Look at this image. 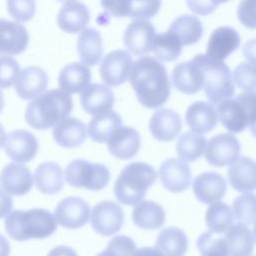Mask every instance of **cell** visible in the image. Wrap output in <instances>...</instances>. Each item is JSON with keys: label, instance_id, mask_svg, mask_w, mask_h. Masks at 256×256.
Segmentation results:
<instances>
[{"label": "cell", "instance_id": "obj_2", "mask_svg": "<svg viewBox=\"0 0 256 256\" xmlns=\"http://www.w3.org/2000/svg\"><path fill=\"white\" fill-rule=\"evenodd\" d=\"M71 96L61 89H51L34 98L26 107L25 120L34 129L46 130L70 115Z\"/></svg>", "mask_w": 256, "mask_h": 256}, {"label": "cell", "instance_id": "obj_38", "mask_svg": "<svg viewBox=\"0 0 256 256\" xmlns=\"http://www.w3.org/2000/svg\"><path fill=\"white\" fill-rule=\"evenodd\" d=\"M205 222L210 231L216 234L225 233L233 222L232 210L224 202L212 203L205 213Z\"/></svg>", "mask_w": 256, "mask_h": 256}, {"label": "cell", "instance_id": "obj_21", "mask_svg": "<svg viewBox=\"0 0 256 256\" xmlns=\"http://www.w3.org/2000/svg\"><path fill=\"white\" fill-rule=\"evenodd\" d=\"M28 42L29 35L23 25L0 19V54L18 55L24 52Z\"/></svg>", "mask_w": 256, "mask_h": 256}, {"label": "cell", "instance_id": "obj_1", "mask_svg": "<svg viewBox=\"0 0 256 256\" xmlns=\"http://www.w3.org/2000/svg\"><path fill=\"white\" fill-rule=\"evenodd\" d=\"M128 79L141 105L149 109L162 106L168 100L171 84L166 67L157 58L142 56L130 68Z\"/></svg>", "mask_w": 256, "mask_h": 256}, {"label": "cell", "instance_id": "obj_28", "mask_svg": "<svg viewBox=\"0 0 256 256\" xmlns=\"http://www.w3.org/2000/svg\"><path fill=\"white\" fill-rule=\"evenodd\" d=\"M90 80V69L80 62H73L62 68L59 73L58 84L64 92L77 94L89 86Z\"/></svg>", "mask_w": 256, "mask_h": 256}, {"label": "cell", "instance_id": "obj_4", "mask_svg": "<svg viewBox=\"0 0 256 256\" xmlns=\"http://www.w3.org/2000/svg\"><path fill=\"white\" fill-rule=\"evenodd\" d=\"M155 169L144 162H132L126 165L120 172L114 183V195L116 199L128 206L140 203L147 190L157 179Z\"/></svg>", "mask_w": 256, "mask_h": 256}, {"label": "cell", "instance_id": "obj_27", "mask_svg": "<svg viewBox=\"0 0 256 256\" xmlns=\"http://www.w3.org/2000/svg\"><path fill=\"white\" fill-rule=\"evenodd\" d=\"M87 136L85 124L73 117H67L54 126L55 142L64 148H75L84 143Z\"/></svg>", "mask_w": 256, "mask_h": 256}, {"label": "cell", "instance_id": "obj_5", "mask_svg": "<svg viewBox=\"0 0 256 256\" xmlns=\"http://www.w3.org/2000/svg\"><path fill=\"white\" fill-rule=\"evenodd\" d=\"M192 60L202 70L203 89L211 104H217L234 95L235 88L231 71L224 61L212 59L206 54H198Z\"/></svg>", "mask_w": 256, "mask_h": 256}, {"label": "cell", "instance_id": "obj_24", "mask_svg": "<svg viewBox=\"0 0 256 256\" xmlns=\"http://www.w3.org/2000/svg\"><path fill=\"white\" fill-rule=\"evenodd\" d=\"M114 94L104 84H90L80 95V103L85 112L96 115L111 110L114 105Z\"/></svg>", "mask_w": 256, "mask_h": 256}, {"label": "cell", "instance_id": "obj_44", "mask_svg": "<svg viewBox=\"0 0 256 256\" xmlns=\"http://www.w3.org/2000/svg\"><path fill=\"white\" fill-rule=\"evenodd\" d=\"M35 0H7V10L19 22H27L35 14Z\"/></svg>", "mask_w": 256, "mask_h": 256}, {"label": "cell", "instance_id": "obj_22", "mask_svg": "<svg viewBox=\"0 0 256 256\" xmlns=\"http://www.w3.org/2000/svg\"><path fill=\"white\" fill-rule=\"evenodd\" d=\"M90 20L87 6L76 0L65 2L57 15V24L66 33L74 34L83 30Z\"/></svg>", "mask_w": 256, "mask_h": 256}, {"label": "cell", "instance_id": "obj_10", "mask_svg": "<svg viewBox=\"0 0 256 256\" xmlns=\"http://www.w3.org/2000/svg\"><path fill=\"white\" fill-rule=\"evenodd\" d=\"M54 218L58 224L68 229H77L89 221L90 207L80 197L69 196L62 199L54 210Z\"/></svg>", "mask_w": 256, "mask_h": 256}, {"label": "cell", "instance_id": "obj_23", "mask_svg": "<svg viewBox=\"0 0 256 256\" xmlns=\"http://www.w3.org/2000/svg\"><path fill=\"white\" fill-rule=\"evenodd\" d=\"M48 84L46 72L38 66L24 68L15 81V91L24 100H31L42 94Z\"/></svg>", "mask_w": 256, "mask_h": 256}, {"label": "cell", "instance_id": "obj_56", "mask_svg": "<svg viewBox=\"0 0 256 256\" xmlns=\"http://www.w3.org/2000/svg\"><path fill=\"white\" fill-rule=\"evenodd\" d=\"M3 106H4V98H3V94H2V92L0 90V113H1V111L3 109Z\"/></svg>", "mask_w": 256, "mask_h": 256}, {"label": "cell", "instance_id": "obj_6", "mask_svg": "<svg viewBox=\"0 0 256 256\" xmlns=\"http://www.w3.org/2000/svg\"><path fill=\"white\" fill-rule=\"evenodd\" d=\"M216 112L221 124L229 132L244 131L256 112V91H244L235 98L218 102Z\"/></svg>", "mask_w": 256, "mask_h": 256}, {"label": "cell", "instance_id": "obj_36", "mask_svg": "<svg viewBox=\"0 0 256 256\" xmlns=\"http://www.w3.org/2000/svg\"><path fill=\"white\" fill-rule=\"evenodd\" d=\"M182 47L179 39L170 30H167L156 34L151 50L158 60L170 62L175 61L180 56Z\"/></svg>", "mask_w": 256, "mask_h": 256}, {"label": "cell", "instance_id": "obj_52", "mask_svg": "<svg viewBox=\"0 0 256 256\" xmlns=\"http://www.w3.org/2000/svg\"><path fill=\"white\" fill-rule=\"evenodd\" d=\"M132 256H164L158 249L153 247H142L136 249Z\"/></svg>", "mask_w": 256, "mask_h": 256}, {"label": "cell", "instance_id": "obj_50", "mask_svg": "<svg viewBox=\"0 0 256 256\" xmlns=\"http://www.w3.org/2000/svg\"><path fill=\"white\" fill-rule=\"evenodd\" d=\"M243 55L250 64L256 67V38L247 41L243 47Z\"/></svg>", "mask_w": 256, "mask_h": 256}, {"label": "cell", "instance_id": "obj_9", "mask_svg": "<svg viewBox=\"0 0 256 256\" xmlns=\"http://www.w3.org/2000/svg\"><path fill=\"white\" fill-rule=\"evenodd\" d=\"M124 223L122 208L115 202L104 200L97 203L91 214V226L102 236H110L118 232Z\"/></svg>", "mask_w": 256, "mask_h": 256}, {"label": "cell", "instance_id": "obj_43", "mask_svg": "<svg viewBox=\"0 0 256 256\" xmlns=\"http://www.w3.org/2000/svg\"><path fill=\"white\" fill-rule=\"evenodd\" d=\"M162 0H130V18L150 19L160 10Z\"/></svg>", "mask_w": 256, "mask_h": 256}, {"label": "cell", "instance_id": "obj_11", "mask_svg": "<svg viewBox=\"0 0 256 256\" xmlns=\"http://www.w3.org/2000/svg\"><path fill=\"white\" fill-rule=\"evenodd\" d=\"M132 65L130 54L122 49L108 53L101 61L99 73L103 82L109 86L116 87L123 84L129 75Z\"/></svg>", "mask_w": 256, "mask_h": 256}, {"label": "cell", "instance_id": "obj_51", "mask_svg": "<svg viewBox=\"0 0 256 256\" xmlns=\"http://www.w3.org/2000/svg\"><path fill=\"white\" fill-rule=\"evenodd\" d=\"M47 256H78V254L73 248L69 246L60 245L51 249Z\"/></svg>", "mask_w": 256, "mask_h": 256}, {"label": "cell", "instance_id": "obj_47", "mask_svg": "<svg viewBox=\"0 0 256 256\" xmlns=\"http://www.w3.org/2000/svg\"><path fill=\"white\" fill-rule=\"evenodd\" d=\"M104 11L110 16L130 17V0H100Z\"/></svg>", "mask_w": 256, "mask_h": 256}, {"label": "cell", "instance_id": "obj_34", "mask_svg": "<svg viewBox=\"0 0 256 256\" xmlns=\"http://www.w3.org/2000/svg\"><path fill=\"white\" fill-rule=\"evenodd\" d=\"M121 125V116L117 112L109 110L94 115L88 124L87 132L94 142L104 143L108 140L113 131Z\"/></svg>", "mask_w": 256, "mask_h": 256}, {"label": "cell", "instance_id": "obj_8", "mask_svg": "<svg viewBox=\"0 0 256 256\" xmlns=\"http://www.w3.org/2000/svg\"><path fill=\"white\" fill-rule=\"evenodd\" d=\"M207 162L215 167H224L236 162L241 153L238 139L229 133H221L210 138L204 151Z\"/></svg>", "mask_w": 256, "mask_h": 256}, {"label": "cell", "instance_id": "obj_17", "mask_svg": "<svg viewBox=\"0 0 256 256\" xmlns=\"http://www.w3.org/2000/svg\"><path fill=\"white\" fill-rule=\"evenodd\" d=\"M149 130L158 141H172L182 130V120L174 110L160 108L152 114L149 121Z\"/></svg>", "mask_w": 256, "mask_h": 256}, {"label": "cell", "instance_id": "obj_30", "mask_svg": "<svg viewBox=\"0 0 256 256\" xmlns=\"http://www.w3.org/2000/svg\"><path fill=\"white\" fill-rule=\"evenodd\" d=\"M228 256H251L254 249L253 232L244 224H234L224 236Z\"/></svg>", "mask_w": 256, "mask_h": 256}, {"label": "cell", "instance_id": "obj_37", "mask_svg": "<svg viewBox=\"0 0 256 256\" xmlns=\"http://www.w3.org/2000/svg\"><path fill=\"white\" fill-rule=\"evenodd\" d=\"M206 138L194 132H185L177 140L176 151L178 156L186 161L193 162L204 153Z\"/></svg>", "mask_w": 256, "mask_h": 256}, {"label": "cell", "instance_id": "obj_46", "mask_svg": "<svg viewBox=\"0 0 256 256\" xmlns=\"http://www.w3.org/2000/svg\"><path fill=\"white\" fill-rule=\"evenodd\" d=\"M240 23L249 29H256V0H241L237 9Z\"/></svg>", "mask_w": 256, "mask_h": 256}, {"label": "cell", "instance_id": "obj_29", "mask_svg": "<svg viewBox=\"0 0 256 256\" xmlns=\"http://www.w3.org/2000/svg\"><path fill=\"white\" fill-rule=\"evenodd\" d=\"M77 50L85 66L97 65L103 54V42L99 31L94 28L83 29L77 39Z\"/></svg>", "mask_w": 256, "mask_h": 256}, {"label": "cell", "instance_id": "obj_48", "mask_svg": "<svg viewBox=\"0 0 256 256\" xmlns=\"http://www.w3.org/2000/svg\"><path fill=\"white\" fill-rule=\"evenodd\" d=\"M228 1L229 0H186V3L192 12L205 16L212 13L219 4H223Z\"/></svg>", "mask_w": 256, "mask_h": 256}, {"label": "cell", "instance_id": "obj_58", "mask_svg": "<svg viewBox=\"0 0 256 256\" xmlns=\"http://www.w3.org/2000/svg\"><path fill=\"white\" fill-rule=\"evenodd\" d=\"M57 1H60V2H64V1H66V2H67V1H71V0H57Z\"/></svg>", "mask_w": 256, "mask_h": 256}, {"label": "cell", "instance_id": "obj_14", "mask_svg": "<svg viewBox=\"0 0 256 256\" xmlns=\"http://www.w3.org/2000/svg\"><path fill=\"white\" fill-rule=\"evenodd\" d=\"M37 138L27 130H15L6 136L4 150L9 158L18 163L31 161L37 154Z\"/></svg>", "mask_w": 256, "mask_h": 256}, {"label": "cell", "instance_id": "obj_53", "mask_svg": "<svg viewBox=\"0 0 256 256\" xmlns=\"http://www.w3.org/2000/svg\"><path fill=\"white\" fill-rule=\"evenodd\" d=\"M10 255V244L8 240L0 234V256H9Z\"/></svg>", "mask_w": 256, "mask_h": 256}, {"label": "cell", "instance_id": "obj_7", "mask_svg": "<svg viewBox=\"0 0 256 256\" xmlns=\"http://www.w3.org/2000/svg\"><path fill=\"white\" fill-rule=\"evenodd\" d=\"M109 169L101 163L84 159L72 160L65 168V179L70 186L99 191L110 181Z\"/></svg>", "mask_w": 256, "mask_h": 256}, {"label": "cell", "instance_id": "obj_18", "mask_svg": "<svg viewBox=\"0 0 256 256\" xmlns=\"http://www.w3.org/2000/svg\"><path fill=\"white\" fill-rule=\"evenodd\" d=\"M0 183L9 195L27 194L33 186V176L29 168L22 164L8 163L1 171Z\"/></svg>", "mask_w": 256, "mask_h": 256}, {"label": "cell", "instance_id": "obj_15", "mask_svg": "<svg viewBox=\"0 0 256 256\" xmlns=\"http://www.w3.org/2000/svg\"><path fill=\"white\" fill-rule=\"evenodd\" d=\"M106 142L110 154L121 160L133 158L141 146L138 131L130 126L122 125L113 131Z\"/></svg>", "mask_w": 256, "mask_h": 256}, {"label": "cell", "instance_id": "obj_19", "mask_svg": "<svg viewBox=\"0 0 256 256\" xmlns=\"http://www.w3.org/2000/svg\"><path fill=\"white\" fill-rule=\"evenodd\" d=\"M240 35L232 27L216 28L207 43L206 55L212 59L223 61L240 46Z\"/></svg>", "mask_w": 256, "mask_h": 256}, {"label": "cell", "instance_id": "obj_49", "mask_svg": "<svg viewBox=\"0 0 256 256\" xmlns=\"http://www.w3.org/2000/svg\"><path fill=\"white\" fill-rule=\"evenodd\" d=\"M13 202L11 196L0 188V219L6 217L12 210Z\"/></svg>", "mask_w": 256, "mask_h": 256}, {"label": "cell", "instance_id": "obj_31", "mask_svg": "<svg viewBox=\"0 0 256 256\" xmlns=\"http://www.w3.org/2000/svg\"><path fill=\"white\" fill-rule=\"evenodd\" d=\"M35 185L43 194H56L64 185L63 171L59 164L48 161L41 163L34 173Z\"/></svg>", "mask_w": 256, "mask_h": 256}, {"label": "cell", "instance_id": "obj_35", "mask_svg": "<svg viewBox=\"0 0 256 256\" xmlns=\"http://www.w3.org/2000/svg\"><path fill=\"white\" fill-rule=\"evenodd\" d=\"M168 30L179 39L182 46L193 45L202 37L203 25L196 16L182 15L170 24Z\"/></svg>", "mask_w": 256, "mask_h": 256}, {"label": "cell", "instance_id": "obj_54", "mask_svg": "<svg viewBox=\"0 0 256 256\" xmlns=\"http://www.w3.org/2000/svg\"><path fill=\"white\" fill-rule=\"evenodd\" d=\"M248 126H249V128H250L251 134L256 138V113L251 117Z\"/></svg>", "mask_w": 256, "mask_h": 256}, {"label": "cell", "instance_id": "obj_32", "mask_svg": "<svg viewBox=\"0 0 256 256\" xmlns=\"http://www.w3.org/2000/svg\"><path fill=\"white\" fill-rule=\"evenodd\" d=\"M134 224L145 230L160 228L166 220L163 207L154 201L145 200L138 203L132 211Z\"/></svg>", "mask_w": 256, "mask_h": 256}, {"label": "cell", "instance_id": "obj_20", "mask_svg": "<svg viewBox=\"0 0 256 256\" xmlns=\"http://www.w3.org/2000/svg\"><path fill=\"white\" fill-rule=\"evenodd\" d=\"M171 82L178 91L184 94H195L203 88L204 78L200 67L191 59L174 67Z\"/></svg>", "mask_w": 256, "mask_h": 256}, {"label": "cell", "instance_id": "obj_3", "mask_svg": "<svg viewBox=\"0 0 256 256\" xmlns=\"http://www.w3.org/2000/svg\"><path fill=\"white\" fill-rule=\"evenodd\" d=\"M5 230L16 241L44 239L57 229L54 215L42 208L14 210L5 217Z\"/></svg>", "mask_w": 256, "mask_h": 256}, {"label": "cell", "instance_id": "obj_57", "mask_svg": "<svg viewBox=\"0 0 256 256\" xmlns=\"http://www.w3.org/2000/svg\"><path fill=\"white\" fill-rule=\"evenodd\" d=\"M253 236H254V240L256 242V222L254 223V227H253Z\"/></svg>", "mask_w": 256, "mask_h": 256}, {"label": "cell", "instance_id": "obj_42", "mask_svg": "<svg viewBox=\"0 0 256 256\" xmlns=\"http://www.w3.org/2000/svg\"><path fill=\"white\" fill-rule=\"evenodd\" d=\"M135 242L126 235L112 238L107 247L96 256H132L136 250Z\"/></svg>", "mask_w": 256, "mask_h": 256}, {"label": "cell", "instance_id": "obj_33", "mask_svg": "<svg viewBox=\"0 0 256 256\" xmlns=\"http://www.w3.org/2000/svg\"><path fill=\"white\" fill-rule=\"evenodd\" d=\"M155 246L164 256H184L188 248V238L180 228L166 227L158 234Z\"/></svg>", "mask_w": 256, "mask_h": 256}, {"label": "cell", "instance_id": "obj_41", "mask_svg": "<svg viewBox=\"0 0 256 256\" xmlns=\"http://www.w3.org/2000/svg\"><path fill=\"white\" fill-rule=\"evenodd\" d=\"M236 86L244 91H255L256 89V67L247 62L239 63L232 75Z\"/></svg>", "mask_w": 256, "mask_h": 256}, {"label": "cell", "instance_id": "obj_12", "mask_svg": "<svg viewBox=\"0 0 256 256\" xmlns=\"http://www.w3.org/2000/svg\"><path fill=\"white\" fill-rule=\"evenodd\" d=\"M155 36V28L150 21L135 19L126 27L123 42L132 54L143 55L151 50Z\"/></svg>", "mask_w": 256, "mask_h": 256}, {"label": "cell", "instance_id": "obj_45", "mask_svg": "<svg viewBox=\"0 0 256 256\" xmlns=\"http://www.w3.org/2000/svg\"><path fill=\"white\" fill-rule=\"evenodd\" d=\"M18 62L9 55L0 56V88L11 87L19 73Z\"/></svg>", "mask_w": 256, "mask_h": 256}, {"label": "cell", "instance_id": "obj_39", "mask_svg": "<svg viewBox=\"0 0 256 256\" xmlns=\"http://www.w3.org/2000/svg\"><path fill=\"white\" fill-rule=\"evenodd\" d=\"M233 219L246 226L256 222V195L244 193L238 196L232 203Z\"/></svg>", "mask_w": 256, "mask_h": 256}, {"label": "cell", "instance_id": "obj_13", "mask_svg": "<svg viewBox=\"0 0 256 256\" xmlns=\"http://www.w3.org/2000/svg\"><path fill=\"white\" fill-rule=\"evenodd\" d=\"M159 177L165 189L172 193H180L188 189L192 172L184 161L178 158H168L159 167Z\"/></svg>", "mask_w": 256, "mask_h": 256}, {"label": "cell", "instance_id": "obj_40", "mask_svg": "<svg viewBox=\"0 0 256 256\" xmlns=\"http://www.w3.org/2000/svg\"><path fill=\"white\" fill-rule=\"evenodd\" d=\"M196 244L201 256H228L225 239L212 231L202 233Z\"/></svg>", "mask_w": 256, "mask_h": 256}, {"label": "cell", "instance_id": "obj_16", "mask_svg": "<svg viewBox=\"0 0 256 256\" xmlns=\"http://www.w3.org/2000/svg\"><path fill=\"white\" fill-rule=\"evenodd\" d=\"M192 189L197 200L204 204H212L224 197L227 183L225 178L219 173L208 171L195 177Z\"/></svg>", "mask_w": 256, "mask_h": 256}, {"label": "cell", "instance_id": "obj_26", "mask_svg": "<svg viewBox=\"0 0 256 256\" xmlns=\"http://www.w3.org/2000/svg\"><path fill=\"white\" fill-rule=\"evenodd\" d=\"M230 185L238 192L256 190V162L249 157H240L227 171Z\"/></svg>", "mask_w": 256, "mask_h": 256}, {"label": "cell", "instance_id": "obj_55", "mask_svg": "<svg viewBox=\"0 0 256 256\" xmlns=\"http://www.w3.org/2000/svg\"><path fill=\"white\" fill-rule=\"evenodd\" d=\"M6 133H5V130L3 128V126L0 124V147L4 144L5 140H6Z\"/></svg>", "mask_w": 256, "mask_h": 256}, {"label": "cell", "instance_id": "obj_25", "mask_svg": "<svg viewBox=\"0 0 256 256\" xmlns=\"http://www.w3.org/2000/svg\"><path fill=\"white\" fill-rule=\"evenodd\" d=\"M185 120L192 132L197 134L208 133L217 124V112L213 104L196 101L187 108Z\"/></svg>", "mask_w": 256, "mask_h": 256}]
</instances>
